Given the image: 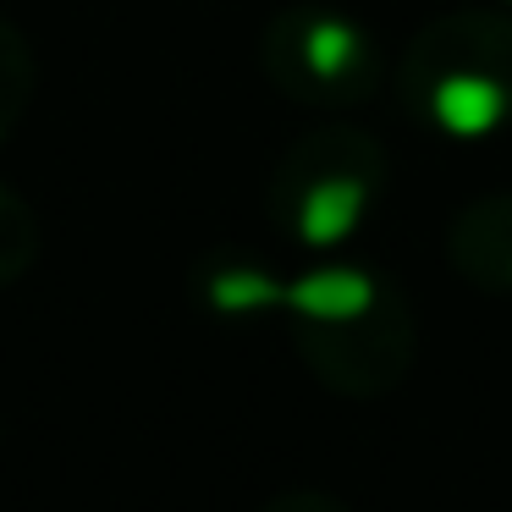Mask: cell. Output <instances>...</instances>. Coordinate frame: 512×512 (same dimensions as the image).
<instances>
[{
    "mask_svg": "<svg viewBox=\"0 0 512 512\" xmlns=\"http://www.w3.org/2000/svg\"><path fill=\"white\" fill-rule=\"evenodd\" d=\"M408 100L446 133H490L512 116V17H441L408 56Z\"/></svg>",
    "mask_w": 512,
    "mask_h": 512,
    "instance_id": "1",
    "label": "cell"
},
{
    "mask_svg": "<svg viewBox=\"0 0 512 512\" xmlns=\"http://www.w3.org/2000/svg\"><path fill=\"white\" fill-rule=\"evenodd\" d=\"M303 320V353L347 391H375L408 364V314L353 270H325L287 292Z\"/></svg>",
    "mask_w": 512,
    "mask_h": 512,
    "instance_id": "2",
    "label": "cell"
},
{
    "mask_svg": "<svg viewBox=\"0 0 512 512\" xmlns=\"http://www.w3.org/2000/svg\"><path fill=\"white\" fill-rule=\"evenodd\" d=\"M380 188V160L364 149V138L336 133V138H309V149L292 155L281 171V215L298 226L309 243H336L358 226Z\"/></svg>",
    "mask_w": 512,
    "mask_h": 512,
    "instance_id": "3",
    "label": "cell"
},
{
    "mask_svg": "<svg viewBox=\"0 0 512 512\" xmlns=\"http://www.w3.org/2000/svg\"><path fill=\"white\" fill-rule=\"evenodd\" d=\"M265 50L270 72L303 100H358L375 83V45L331 12H287Z\"/></svg>",
    "mask_w": 512,
    "mask_h": 512,
    "instance_id": "4",
    "label": "cell"
},
{
    "mask_svg": "<svg viewBox=\"0 0 512 512\" xmlns=\"http://www.w3.org/2000/svg\"><path fill=\"white\" fill-rule=\"evenodd\" d=\"M452 254H457V265H468L474 281L512 287V193H496V199L474 204L457 221Z\"/></svg>",
    "mask_w": 512,
    "mask_h": 512,
    "instance_id": "5",
    "label": "cell"
},
{
    "mask_svg": "<svg viewBox=\"0 0 512 512\" xmlns=\"http://www.w3.org/2000/svg\"><path fill=\"white\" fill-rule=\"evenodd\" d=\"M28 94V61H23V45H17L6 28H0V133L12 122V111L23 105Z\"/></svg>",
    "mask_w": 512,
    "mask_h": 512,
    "instance_id": "6",
    "label": "cell"
},
{
    "mask_svg": "<svg viewBox=\"0 0 512 512\" xmlns=\"http://www.w3.org/2000/svg\"><path fill=\"white\" fill-rule=\"evenodd\" d=\"M276 512H336V507H325V501H314V496H298V501H287V507H276Z\"/></svg>",
    "mask_w": 512,
    "mask_h": 512,
    "instance_id": "7",
    "label": "cell"
}]
</instances>
